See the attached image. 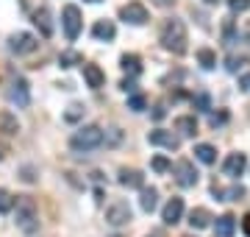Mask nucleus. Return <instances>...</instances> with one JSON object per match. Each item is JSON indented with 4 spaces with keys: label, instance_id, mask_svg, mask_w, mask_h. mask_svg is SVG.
Masks as SVG:
<instances>
[{
    "label": "nucleus",
    "instance_id": "nucleus-1",
    "mask_svg": "<svg viewBox=\"0 0 250 237\" xmlns=\"http://www.w3.org/2000/svg\"><path fill=\"white\" fill-rule=\"evenodd\" d=\"M187 42H189V37H187V25L181 23V20H167L164 25H161V45L167 47L170 53H175V56H184L187 53Z\"/></svg>",
    "mask_w": 250,
    "mask_h": 237
},
{
    "label": "nucleus",
    "instance_id": "nucleus-2",
    "mask_svg": "<svg viewBox=\"0 0 250 237\" xmlns=\"http://www.w3.org/2000/svg\"><path fill=\"white\" fill-rule=\"evenodd\" d=\"M14 220H17V226L25 232V235H34L36 229H39V210H36V201L28 198V195H17L14 201Z\"/></svg>",
    "mask_w": 250,
    "mask_h": 237
},
{
    "label": "nucleus",
    "instance_id": "nucleus-3",
    "mask_svg": "<svg viewBox=\"0 0 250 237\" xmlns=\"http://www.w3.org/2000/svg\"><path fill=\"white\" fill-rule=\"evenodd\" d=\"M103 142H106V134H103L100 126H83L70 137L72 151H95V148H100Z\"/></svg>",
    "mask_w": 250,
    "mask_h": 237
},
{
    "label": "nucleus",
    "instance_id": "nucleus-4",
    "mask_svg": "<svg viewBox=\"0 0 250 237\" xmlns=\"http://www.w3.org/2000/svg\"><path fill=\"white\" fill-rule=\"evenodd\" d=\"M134 218V212L128 207V201H111L106 207V223L108 226H125V223H131Z\"/></svg>",
    "mask_w": 250,
    "mask_h": 237
},
{
    "label": "nucleus",
    "instance_id": "nucleus-5",
    "mask_svg": "<svg viewBox=\"0 0 250 237\" xmlns=\"http://www.w3.org/2000/svg\"><path fill=\"white\" fill-rule=\"evenodd\" d=\"M62 25H64V34H67V39H78V34H81V25H83V20H81V9L78 6H64V11H62Z\"/></svg>",
    "mask_w": 250,
    "mask_h": 237
},
{
    "label": "nucleus",
    "instance_id": "nucleus-6",
    "mask_svg": "<svg viewBox=\"0 0 250 237\" xmlns=\"http://www.w3.org/2000/svg\"><path fill=\"white\" fill-rule=\"evenodd\" d=\"M36 37L34 34H28V31H17V34H11L9 37V50L17 56H25V53H34L36 50Z\"/></svg>",
    "mask_w": 250,
    "mask_h": 237
},
{
    "label": "nucleus",
    "instance_id": "nucleus-7",
    "mask_svg": "<svg viewBox=\"0 0 250 237\" xmlns=\"http://www.w3.org/2000/svg\"><path fill=\"white\" fill-rule=\"evenodd\" d=\"M170 170H172V176H175V182H178L181 187H195L197 184V170L189 159H178Z\"/></svg>",
    "mask_w": 250,
    "mask_h": 237
},
{
    "label": "nucleus",
    "instance_id": "nucleus-8",
    "mask_svg": "<svg viewBox=\"0 0 250 237\" xmlns=\"http://www.w3.org/2000/svg\"><path fill=\"white\" fill-rule=\"evenodd\" d=\"M120 20L123 23H131V25H145L147 23V9L142 3H125L120 9Z\"/></svg>",
    "mask_w": 250,
    "mask_h": 237
},
{
    "label": "nucleus",
    "instance_id": "nucleus-9",
    "mask_svg": "<svg viewBox=\"0 0 250 237\" xmlns=\"http://www.w3.org/2000/svg\"><path fill=\"white\" fill-rule=\"evenodd\" d=\"M184 218V198H170L167 204H164V210H161V220L167 223V226H175L178 220Z\"/></svg>",
    "mask_w": 250,
    "mask_h": 237
},
{
    "label": "nucleus",
    "instance_id": "nucleus-10",
    "mask_svg": "<svg viewBox=\"0 0 250 237\" xmlns=\"http://www.w3.org/2000/svg\"><path fill=\"white\" fill-rule=\"evenodd\" d=\"M147 142L150 145H161V148H170V151H178L181 148V140L172 134V131H164V128H156L147 134Z\"/></svg>",
    "mask_w": 250,
    "mask_h": 237
},
{
    "label": "nucleus",
    "instance_id": "nucleus-11",
    "mask_svg": "<svg viewBox=\"0 0 250 237\" xmlns=\"http://www.w3.org/2000/svg\"><path fill=\"white\" fill-rule=\"evenodd\" d=\"M9 98L17 103V106H28L31 103V92H28V81L25 78H14L9 84Z\"/></svg>",
    "mask_w": 250,
    "mask_h": 237
},
{
    "label": "nucleus",
    "instance_id": "nucleus-12",
    "mask_svg": "<svg viewBox=\"0 0 250 237\" xmlns=\"http://www.w3.org/2000/svg\"><path fill=\"white\" fill-rule=\"evenodd\" d=\"M245 167H248V156L245 154H228V159H225V165H223L225 176H231V179L242 176L245 173Z\"/></svg>",
    "mask_w": 250,
    "mask_h": 237
},
{
    "label": "nucleus",
    "instance_id": "nucleus-13",
    "mask_svg": "<svg viewBox=\"0 0 250 237\" xmlns=\"http://www.w3.org/2000/svg\"><path fill=\"white\" fill-rule=\"evenodd\" d=\"M83 81H86V87H92V90H100V87L106 84V73L100 70L98 64L83 62Z\"/></svg>",
    "mask_w": 250,
    "mask_h": 237
},
{
    "label": "nucleus",
    "instance_id": "nucleus-14",
    "mask_svg": "<svg viewBox=\"0 0 250 237\" xmlns=\"http://www.w3.org/2000/svg\"><path fill=\"white\" fill-rule=\"evenodd\" d=\"M120 184H123V187H136V190H142L145 187L142 170H136V167H120Z\"/></svg>",
    "mask_w": 250,
    "mask_h": 237
},
{
    "label": "nucleus",
    "instance_id": "nucleus-15",
    "mask_svg": "<svg viewBox=\"0 0 250 237\" xmlns=\"http://www.w3.org/2000/svg\"><path fill=\"white\" fill-rule=\"evenodd\" d=\"M114 34H117V28H114V23H111V20H98V23H95V28H92V37L100 39V42H111V39H114Z\"/></svg>",
    "mask_w": 250,
    "mask_h": 237
},
{
    "label": "nucleus",
    "instance_id": "nucleus-16",
    "mask_svg": "<svg viewBox=\"0 0 250 237\" xmlns=\"http://www.w3.org/2000/svg\"><path fill=\"white\" fill-rule=\"evenodd\" d=\"M17 131H20L17 115H11L9 109H3V112H0V134H6V137H14Z\"/></svg>",
    "mask_w": 250,
    "mask_h": 237
},
{
    "label": "nucleus",
    "instance_id": "nucleus-17",
    "mask_svg": "<svg viewBox=\"0 0 250 237\" xmlns=\"http://www.w3.org/2000/svg\"><path fill=\"white\" fill-rule=\"evenodd\" d=\"M211 212L206 210V207H197V210L189 212V226L192 229H206V226H211Z\"/></svg>",
    "mask_w": 250,
    "mask_h": 237
},
{
    "label": "nucleus",
    "instance_id": "nucleus-18",
    "mask_svg": "<svg viewBox=\"0 0 250 237\" xmlns=\"http://www.w3.org/2000/svg\"><path fill=\"white\" fill-rule=\"evenodd\" d=\"M175 131H181L184 137H195V134H197L195 115H181V118H175Z\"/></svg>",
    "mask_w": 250,
    "mask_h": 237
},
{
    "label": "nucleus",
    "instance_id": "nucleus-19",
    "mask_svg": "<svg viewBox=\"0 0 250 237\" xmlns=\"http://www.w3.org/2000/svg\"><path fill=\"white\" fill-rule=\"evenodd\" d=\"M214 232H217V237H233V232H236V218H233V215H223V218H217Z\"/></svg>",
    "mask_w": 250,
    "mask_h": 237
},
{
    "label": "nucleus",
    "instance_id": "nucleus-20",
    "mask_svg": "<svg viewBox=\"0 0 250 237\" xmlns=\"http://www.w3.org/2000/svg\"><path fill=\"white\" fill-rule=\"evenodd\" d=\"M159 204V190L156 187H142V195H139V207L142 212H153Z\"/></svg>",
    "mask_w": 250,
    "mask_h": 237
},
{
    "label": "nucleus",
    "instance_id": "nucleus-21",
    "mask_svg": "<svg viewBox=\"0 0 250 237\" xmlns=\"http://www.w3.org/2000/svg\"><path fill=\"white\" fill-rule=\"evenodd\" d=\"M34 23L39 25V31H42V37H50V34H53V23H50V11H47L45 6L34 11Z\"/></svg>",
    "mask_w": 250,
    "mask_h": 237
},
{
    "label": "nucleus",
    "instance_id": "nucleus-22",
    "mask_svg": "<svg viewBox=\"0 0 250 237\" xmlns=\"http://www.w3.org/2000/svg\"><path fill=\"white\" fill-rule=\"evenodd\" d=\"M195 156L203 165H214L217 162V148L208 145V142H200V145H195Z\"/></svg>",
    "mask_w": 250,
    "mask_h": 237
},
{
    "label": "nucleus",
    "instance_id": "nucleus-23",
    "mask_svg": "<svg viewBox=\"0 0 250 237\" xmlns=\"http://www.w3.org/2000/svg\"><path fill=\"white\" fill-rule=\"evenodd\" d=\"M75 64H83V56H81L78 50H62V53H59V67L70 70Z\"/></svg>",
    "mask_w": 250,
    "mask_h": 237
},
{
    "label": "nucleus",
    "instance_id": "nucleus-24",
    "mask_svg": "<svg viewBox=\"0 0 250 237\" xmlns=\"http://www.w3.org/2000/svg\"><path fill=\"white\" fill-rule=\"evenodd\" d=\"M120 67H123L125 73H139L142 70V62H139V56L136 53H123V59H120Z\"/></svg>",
    "mask_w": 250,
    "mask_h": 237
},
{
    "label": "nucleus",
    "instance_id": "nucleus-25",
    "mask_svg": "<svg viewBox=\"0 0 250 237\" xmlns=\"http://www.w3.org/2000/svg\"><path fill=\"white\" fill-rule=\"evenodd\" d=\"M197 62H200V67H203V70H214L217 53L211 50V47H200V50H197Z\"/></svg>",
    "mask_w": 250,
    "mask_h": 237
},
{
    "label": "nucleus",
    "instance_id": "nucleus-26",
    "mask_svg": "<svg viewBox=\"0 0 250 237\" xmlns=\"http://www.w3.org/2000/svg\"><path fill=\"white\" fill-rule=\"evenodd\" d=\"M14 195H11L9 190H3V187H0V215H9L11 210H14Z\"/></svg>",
    "mask_w": 250,
    "mask_h": 237
},
{
    "label": "nucleus",
    "instance_id": "nucleus-27",
    "mask_svg": "<svg viewBox=\"0 0 250 237\" xmlns=\"http://www.w3.org/2000/svg\"><path fill=\"white\" fill-rule=\"evenodd\" d=\"M153 170L156 173H170V167H172V162L167 159V156H153Z\"/></svg>",
    "mask_w": 250,
    "mask_h": 237
},
{
    "label": "nucleus",
    "instance_id": "nucleus-28",
    "mask_svg": "<svg viewBox=\"0 0 250 237\" xmlns=\"http://www.w3.org/2000/svg\"><path fill=\"white\" fill-rule=\"evenodd\" d=\"M83 118V106H81V103H72L70 109L64 112V120H67V123H75V120H81Z\"/></svg>",
    "mask_w": 250,
    "mask_h": 237
},
{
    "label": "nucleus",
    "instance_id": "nucleus-29",
    "mask_svg": "<svg viewBox=\"0 0 250 237\" xmlns=\"http://www.w3.org/2000/svg\"><path fill=\"white\" fill-rule=\"evenodd\" d=\"M145 106H147V100H145V95H131V98H128V109L142 112Z\"/></svg>",
    "mask_w": 250,
    "mask_h": 237
},
{
    "label": "nucleus",
    "instance_id": "nucleus-30",
    "mask_svg": "<svg viewBox=\"0 0 250 237\" xmlns=\"http://www.w3.org/2000/svg\"><path fill=\"white\" fill-rule=\"evenodd\" d=\"M228 6H231L233 14H239V11H248L250 9V0H228Z\"/></svg>",
    "mask_w": 250,
    "mask_h": 237
},
{
    "label": "nucleus",
    "instance_id": "nucleus-31",
    "mask_svg": "<svg viewBox=\"0 0 250 237\" xmlns=\"http://www.w3.org/2000/svg\"><path fill=\"white\" fill-rule=\"evenodd\" d=\"M192 103H195L200 112H208V106H211V100H208V95H195L192 98Z\"/></svg>",
    "mask_w": 250,
    "mask_h": 237
},
{
    "label": "nucleus",
    "instance_id": "nucleus-32",
    "mask_svg": "<svg viewBox=\"0 0 250 237\" xmlns=\"http://www.w3.org/2000/svg\"><path fill=\"white\" fill-rule=\"evenodd\" d=\"M22 182H28V184H34L36 182V176H34V167H22V176H20Z\"/></svg>",
    "mask_w": 250,
    "mask_h": 237
},
{
    "label": "nucleus",
    "instance_id": "nucleus-33",
    "mask_svg": "<svg viewBox=\"0 0 250 237\" xmlns=\"http://www.w3.org/2000/svg\"><path fill=\"white\" fill-rule=\"evenodd\" d=\"M120 137H123V134H120V128H111V134H108V140H106V142L117 145V142H120Z\"/></svg>",
    "mask_w": 250,
    "mask_h": 237
},
{
    "label": "nucleus",
    "instance_id": "nucleus-34",
    "mask_svg": "<svg viewBox=\"0 0 250 237\" xmlns=\"http://www.w3.org/2000/svg\"><path fill=\"white\" fill-rule=\"evenodd\" d=\"M120 87H123L125 92H134V90H136V81H134V78H125V81L120 84Z\"/></svg>",
    "mask_w": 250,
    "mask_h": 237
},
{
    "label": "nucleus",
    "instance_id": "nucleus-35",
    "mask_svg": "<svg viewBox=\"0 0 250 237\" xmlns=\"http://www.w3.org/2000/svg\"><path fill=\"white\" fill-rule=\"evenodd\" d=\"M153 6H159V9H170V6H175V0H153Z\"/></svg>",
    "mask_w": 250,
    "mask_h": 237
},
{
    "label": "nucleus",
    "instance_id": "nucleus-36",
    "mask_svg": "<svg viewBox=\"0 0 250 237\" xmlns=\"http://www.w3.org/2000/svg\"><path fill=\"white\" fill-rule=\"evenodd\" d=\"M164 115H167V112H164V103H159V106L153 109V120H161Z\"/></svg>",
    "mask_w": 250,
    "mask_h": 237
},
{
    "label": "nucleus",
    "instance_id": "nucleus-37",
    "mask_svg": "<svg viewBox=\"0 0 250 237\" xmlns=\"http://www.w3.org/2000/svg\"><path fill=\"white\" fill-rule=\"evenodd\" d=\"M228 120V115L225 112H220V115H211V126H217V123H225Z\"/></svg>",
    "mask_w": 250,
    "mask_h": 237
},
{
    "label": "nucleus",
    "instance_id": "nucleus-38",
    "mask_svg": "<svg viewBox=\"0 0 250 237\" xmlns=\"http://www.w3.org/2000/svg\"><path fill=\"white\" fill-rule=\"evenodd\" d=\"M242 232H245V235L250 237V212L245 215V218H242Z\"/></svg>",
    "mask_w": 250,
    "mask_h": 237
},
{
    "label": "nucleus",
    "instance_id": "nucleus-39",
    "mask_svg": "<svg viewBox=\"0 0 250 237\" xmlns=\"http://www.w3.org/2000/svg\"><path fill=\"white\" fill-rule=\"evenodd\" d=\"M6 154H9V145H6V142H0V159H6Z\"/></svg>",
    "mask_w": 250,
    "mask_h": 237
},
{
    "label": "nucleus",
    "instance_id": "nucleus-40",
    "mask_svg": "<svg viewBox=\"0 0 250 237\" xmlns=\"http://www.w3.org/2000/svg\"><path fill=\"white\" fill-rule=\"evenodd\" d=\"M239 84H242L239 90H250V78H248V75H245V78H242V81H239Z\"/></svg>",
    "mask_w": 250,
    "mask_h": 237
},
{
    "label": "nucleus",
    "instance_id": "nucleus-41",
    "mask_svg": "<svg viewBox=\"0 0 250 237\" xmlns=\"http://www.w3.org/2000/svg\"><path fill=\"white\" fill-rule=\"evenodd\" d=\"M206 3H211V6H214V3H220V0H206Z\"/></svg>",
    "mask_w": 250,
    "mask_h": 237
},
{
    "label": "nucleus",
    "instance_id": "nucleus-42",
    "mask_svg": "<svg viewBox=\"0 0 250 237\" xmlns=\"http://www.w3.org/2000/svg\"><path fill=\"white\" fill-rule=\"evenodd\" d=\"M86 3H100V0H86Z\"/></svg>",
    "mask_w": 250,
    "mask_h": 237
},
{
    "label": "nucleus",
    "instance_id": "nucleus-43",
    "mask_svg": "<svg viewBox=\"0 0 250 237\" xmlns=\"http://www.w3.org/2000/svg\"><path fill=\"white\" fill-rule=\"evenodd\" d=\"M147 237H156V235H147Z\"/></svg>",
    "mask_w": 250,
    "mask_h": 237
}]
</instances>
